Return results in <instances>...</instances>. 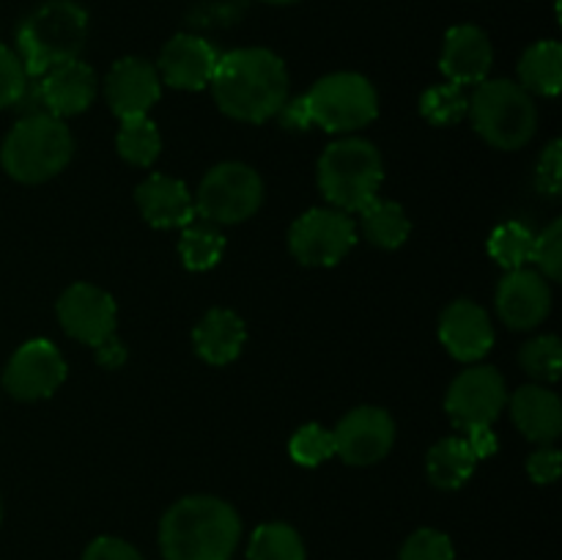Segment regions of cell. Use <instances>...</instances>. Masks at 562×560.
Here are the masks:
<instances>
[{
    "label": "cell",
    "mask_w": 562,
    "mask_h": 560,
    "mask_svg": "<svg viewBox=\"0 0 562 560\" xmlns=\"http://www.w3.org/2000/svg\"><path fill=\"white\" fill-rule=\"evenodd\" d=\"M212 93L225 115L247 124L274 119L289 99V69L267 47H241L220 55Z\"/></svg>",
    "instance_id": "1"
},
{
    "label": "cell",
    "mask_w": 562,
    "mask_h": 560,
    "mask_svg": "<svg viewBox=\"0 0 562 560\" xmlns=\"http://www.w3.org/2000/svg\"><path fill=\"white\" fill-rule=\"evenodd\" d=\"M239 538V514L212 494L181 497L159 522L165 560H231Z\"/></svg>",
    "instance_id": "2"
},
{
    "label": "cell",
    "mask_w": 562,
    "mask_h": 560,
    "mask_svg": "<svg viewBox=\"0 0 562 560\" xmlns=\"http://www.w3.org/2000/svg\"><path fill=\"white\" fill-rule=\"evenodd\" d=\"M88 36V14L71 0H47L22 20L16 49L27 77L47 75L55 66L75 60Z\"/></svg>",
    "instance_id": "3"
},
{
    "label": "cell",
    "mask_w": 562,
    "mask_h": 560,
    "mask_svg": "<svg viewBox=\"0 0 562 560\" xmlns=\"http://www.w3.org/2000/svg\"><path fill=\"white\" fill-rule=\"evenodd\" d=\"M71 154L75 137L64 119L42 113L16 121L0 148V163L11 179L22 184H42L69 165Z\"/></svg>",
    "instance_id": "4"
},
{
    "label": "cell",
    "mask_w": 562,
    "mask_h": 560,
    "mask_svg": "<svg viewBox=\"0 0 562 560\" xmlns=\"http://www.w3.org/2000/svg\"><path fill=\"white\" fill-rule=\"evenodd\" d=\"M384 181L382 154L371 141L344 137L318 159V187L340 212H360L376 198Z\"/></svg>",
    "instance_id": "5"
},
{
    "label": "cell",
    "mask_w": 562,
    "mask_h": 560,
    "mask_svg": "<svg viewBox=\"0 0 562 560\" xmlns=\"http://www.w3.org/2000/svg\"><path fill=\"white\" fill-rule=\"evenodd\" d=\"M477 135L494 148L516 152L527 146L538 130V108L530 93L514 80H483L470 97V110Z\"/></svg>",
    "instance_id": "6"
},
{
    "label": "cell",
    "mask_w": 562,
    "mask_h": 560,
    "mask_svg": "<svg viewBox=\"0 0 562 560\" xmlns=\"http://www.w3.org/2000/svg\"><path fill=\"white\" fill-rule=\"evenodd\" d=\"M313 124L327 132H357L379 115V93L368 77L357 71H335L313 82L305 93Z\"/></svg>",
    "instance_id": "7"
},
{
    "label": "cell",
    "mask_w": 562,
    "mask_h": 560,
    "mask_svg": "<svg viewBox=\"0 0 562 560\" xmlns=\"http://www.w3.org/2000/svg\"><path fill=\"white\" fill-rule=\"evenodd\" d=\"M192 201H195V214L206 217L209 223H245L261 209L263 181L250 165L220 163L203 176Z\"/></svg>",
    "instance_id": "8"
},
{
    "label": "cell",
    "mask_w": 562,
    "mask_h": 560,
    "mask_svg": "<svg viewBox=\"0 0 562 560\" xmlns=\"http://www.w3.org/2000/svg\"><path fill=\"white\" fill-rule=\"evenodd\" d=\"M357 245V225L340 209H311L294 220L289 250L305 267H335Z\"/></svg>",
    "instance_id": "9"
},
{
    "label": "cell",
    "mask_w": 562,
    "mask_h": 560,
    "mask_svg": "<svg viewBox=\"0 0 562 560\" xmlns=\"http://www.w3.org/2000/svg\"><path fill=\"white\" fill-rule=\"evenodd\" d=\"M508 404V388L497 368L475 366L453 379L445 399L450 421L464 432L472 426H492Z\"/></svg>",
    "instance_id": "10"
},
{
    "label": "cell",
    "mask_w": 562,
    "mask_h": 560,
    "mask_svg": "<svg viewBox=\"0 0 562 560\" xmlns=\"http://www.w3.org/2000/svg\"><path fill=\"white\" fill-rule=\"evenodd\" d=\"M66 379V360L47 338H33L14 351L3 373V384L14 399H49Z\"/></svg>",
    "instance_id": "11"
},
{
    "label": "cell",
    "mask_w": 562,
    "mask_h": 560,
    "mask_svg": "<svg viewBox=\"0 0 562 560\" xmlns=\"http://www.w3.org/2000/svg\"><path fill=\"white\" fill-rule=\"evenodd\" d=\"M335 453L346 464H376L393 450L395 421L379 406H357L333 428Z\"/></svg>",
    "instance_id": "12"
},
{
    "label": "cell",
    "mask_w": 562,
    "mask_h": 560,
    "mask_svg": "<svg viewBox=\"0 0 562 560\" xmlns=\"http://www.w3.org/2000/svg\"><path fill=\"white\" fill-rule=\"evenodd\" d=\"M115 302L108 291L91 283H75L60 294L58 322L69 338L86 346H99L115 335Z\"/></svg>",
    "instance_id": "13"
},
{
    "label": "cell",
    "mask_w": 562,
    "mask_h": 560,
    "mask_svg": "<svg viewBox=\"0 0 562 560\" xmlns=\"http://www.w3.org/2000/svg\"><path fill=\"white\" fill-rule=\"evenodd\" d=\"M220 53L195 33H179L162 47L157 60L159 80L179 91H203L212 82Z\"/></svg>",
    "instance_id": "14"
},
{
    "label": "cell",
    "mask_w": 562,
    "mask_h": 560,
    "mask_svg": "<svg viewBox=\"0 0 562 560\" xmlns=\"http://www.w3.org/2000/svg\"><path fill=\"white\" fill-rule=\"evenodd\" d=\"M159 93H162V80L157 75V66L143 58L115 60L104 80V97L121 121L148 115V110L159 102Z\"/></svg>",
    "instance_id": "15"
},
{
    "label": "cell",
    "mask_w": 562,
    "mask_h": 560,
    "mask_svg": "<svg viewBox=\"0 0 562 560\" xmlns=\"http://www.w3.org/2000/svg\"><path fill=\"white\" fill-rule=\"evenodd\" d=\"M552 311V289L536 269H510L497 289V313L510 329H532Z\"/></svg>",
    "instance_id": "16"
},
{
    "label": "cell",
    "mask_w": 562,
    "mask_h": 560,
    "mask_svg": "<svg viewBox=\"0 0 562 560\" xmlns=\"http://www.w3.org/2000/svg\"><path fill=\"white\" fill-rule=\"evenodd\" d=\"M439 340L456 360L477 362L494 346L492 318L475 302H453L439 316Z\"/></svg>",
    "instance_id": "17"
},
{
    "label": "cell",
    "mask_w": 562,
    "mask_h": 560,
    "mask_svg": "<svg viewBox=\"0 0 562 560\" xmlns=\"http://www.w3.org/2000/svg\"><path fill=\"white\" fill-rule=\"evenodd\" d=\"M494 64V49L486 33L475 25H456L445 36L439 69L456 86H481L488 80Z\"/></svg>",
    "instance_id": "18"
},
{
    "label": "cell",
    "mask_w": 562,
    "mask_h": 560,
    "mask_svg": "<svg viewBox=\"0 0 562 560\" xmlns=\"http://www.w3.org/2000/svg\"><path fill=\"white\" fill-rule=\"evenodd\" d=\"M38 82V93H42L44 110L55 119H66V115L86 113L93 104L99 91L97 71L82 60H66V64L55 66L47 75H42Z\"/></svg>",
    "instance_id": "19"
},
{
    "label": "cell",
    "mask_w": 562,
    "mask_h": 560,
    "mask_svg": "<svg viewBox=\"0 0 562 560\" xmlns=\"http://www.w3.org/2000/svg\"><path fill=\"white\" fill-rule=\"evenodd\" d=\"M135 201L140 214L154 228H184L195 220V201L184 181L154 173L137 184Z\"/></svg>",
    "instance_id": "20"
},
{
    "label": "cell",
    "mask_w": 562,
    "mask_h": 560,
    "mask_svg": "<svg viewBox=\"0 0 562 560\" xmlns=\"http://www.w3.org/2000/svg\"><path fill=\"white\" fill-rule=\"evenodd\" d=\"M510 417L532 443L549 445L560 437L562 432V404L554 390L541 388V384H525L508 399Z\"/></svg>",
    "instance_id": "21"
},
{
    "label": "cell",
    "mask_w": 562,
    "mask_h": 560,
    "mask_svg": "<svg viewBox=\"0 0 562 560\" xmlns=\"http://www.w3.org/2000/svg\"><path fill=\"white\" fill-rule=\"evenodd\" d=\"M247 340L245 322L228 307H214L192 329L198 357L209 366H228L241 355Z\"/></svg>",
    "instance_id": "22"
},
{
    "label": "cell",
    "mask_w": 562,
    "mask_h": 560,
    "mask_svg": "<svg viewBox=\"0 0 562 560\" xmlns=\"http://www.w3.org/2000/svg\"><path fill=\"white\" fill-rule=\"evenodd\" d=\"M475 464L477 459L464 437H445L428 450L426 472L434 486L442 489V492H453L470 481Z\"/></svg>",
    "instance_id": "23"
},
{
    "label": "cell",
    "mask_w": 562,
    "mask_h": 560,
    "mask_svg": "<svg viewBox=\"0 0 562 560\" xmlns=\"http://www.w3.org/2000/svg\"><path fill=\"white\" fill-rule=\"evenodd\" d=\"M519 86L527 93L558 97L562 88V47L560 42H536L519 60Z\"/></svg>",
    "instance_id": "24"
},
{
    "label": "cell",
    "mask_w": 562,
    "mask_h": 560,
    "mask_svg": "<svg viewBox=\"0 0 562 560\" xmlns=\"http://www.w3.org/2000/svg\"><path fill=\"white\" fill-rule=\"evenodd\" d=\"M360 223L366 231L368 242L382 250H395L409 239L412 223L406 217L404 206L395 201H382L373 198L366 209H360Z\"/></svg>",
    "instance_id": "25"
},
{
    "label": "cell",
    "mask_w": 562,
    "mask_h": 560,
    "mask_svg": "<svg viewBox=\"0 0 562 560\" xmlns=\"http://www.w3.org/2000/svg\"><path fill=\"white\" fill-rule=\"evenodd\" d=\"M247 560H307L305 541L285 522H267L252 533Z\"/></svg>",
    "instance_id": "26"
},
{
    "label": "cell",
    "mask_w": 562,
    "mask_h": 560,
    "mask_svg": "<svg viewBox=\"0 0 562 560\" xmlns=\"http://www.w3.org/2000/svg\"><path fill=\"white\" fill-rule=\"evenodd\" d=\"M115 148H119V154L130 165L148 168V165L157 163L159 148H162V137H159L157 124H154L148 115H137V119L121 121Z\"/></svg>",
    "instance_id": "27"
},
{
    "label": "cell",
    "mask_w": 562,
    "mask_h": 560,
    "mask_svg": "<svg viewBox=\"0 0 562 560\" xmlns=\"http://www.w3.org/2000/svg\"><path fill=\"white\" fill-rule=\"evenodd\" d=\"M225 253V236L212 225H184L179 239V256L181 264L192 272H206V269L217 267L220 258Z\"/></svg>",
    "instance_id": "28"
},
{
    "label": "cell",
    "mask_w": 562,
    "mask_h": 560,
    "mask_svg": "<svg viewBox=\"0 0 562 560\" xmlns=\"http://www.w3.org/2000/svg\"><path fill=\"white\" fill-rule=\"evenodd\" d=\"M532 242H536V234L527 228L525 223L519 220H508V223L497 225L488 236V256L505 267L510 269H521L532 256Z\"/></svg>",
    "instance_id": "29"
},
{
    "label": "cell",
    "mask_w": 562,
    "mask_h": 560,
    "mask_svg": "<svg viewBox=\"0 0 562 560\" xmlns=\"http://www.w3.org/2000/svg\"><path fill=\"white\" fill-rule=\"evenodd\" d=\"M470 110V97L464 93V88L456 86V82H445V86L428 88L420 97V113L423 119L431 121L437 126H450L459 124L461 119Z\"/></svg>",
    "instance_id": "30"
},
{
    "label": "cell",
    "mask_w": 562,
    "mask_h": 560,
    "mask_svg": "<svg viewBox=\"0 0 562 560\" xmlns=\"http://www.w3.org/2000/svg\"><path fill=\"white\" fill-rule=\"evenodd\" d=\"M519 362L538 382H558L562 371V344L558 335H538L519 351Z\"/></svg>",
    "instance_id": "31"
},
{
    "label": "cell",
    "mask_w": 562,
    "mask_h": 560,
    "mask_svg": "<svg viewBox=\"0 0 562 560\" xmlns=\"http://www.w3.org/2000/svg\"><path fill=\"white\" fill-rule=\"evenodd\" d=\"M289 453L296 464L302 467H318L335 456V437L329 428L318 426V423H307L300 432L291 437Z\"/></svg>",
    "instance_id": "32"
},
{
    "label": "cell",
    "mask_w": 562,
    "mask_h": 560,
    "mask_svg": "<svg viewBox=\"0 0 562 560\" xmlns=\"http://www.w3.org/2000/svg\"><path fill=\"white\" fill-rule=\"evenodd\" d=\"M530 261L538 264V269H541L547 280L562 278V220H554L541 234H536Z\"/></svg>",
    "instance_id": "33"
},
{
    "label": "cell",
    "mask_w": 562,
    "mask_h": 560,
    "mask_svg": "<svg viewBox=\"0 0 562 560\" xmlns=\"http://www.w3.org/2000/svg\"><path fill=\"white\" fill-rule=\"evenodd\" d=\"M456 549L445 533L423 527V530L412 533L401 547V560H453Z\"/></svg>",
    "instance_id": "34"
},
{
    "label": "cell",
    "mask_w": 562,
    "mask_h": 560,
    "mask_svg": "<svg viewBox=\"0 0 562 560\" xmlns=\"http://www.w3.org/2000/svg\"><path fill=\"white\" fill-rule=\"evenodd\" d=\"M27 86V71L20 55L0 44V110L14 108Z\"/></svg>",
    "instance_id": "35"
},
{
    "label": "cell",
    "mask_w": 562,
    "mask_h": 560,
    "mask_svg": "<svg viewBox=\"0 0 562 560\" xmlns=\"http://www.w3.org/2000/svg\"><path fill=\"white\" fill-rule=\"evenodd\" d=\"M536 184L538 190L547 192V195H560L562 187V143L552 141L547 146V152L541 154L538 159V170H536Z\"/></svg>",
    "instance_id": "36"
},
{
    "label": "cell",
    "mask_w": 562,
    "mask_h": 560,
    "mask_svg": "<svg viewBox=\"0 0 562 560\" xmlns=\"http://www.w3.org/2000/svg\"><path fill=\"white\" fill-rule=\"evenodd\" d=\"M82 560H143V555L124 538L99 536L88 544Z\"/></svg>",
    "instance_id": "37"
},
{
    "label": "cell",
    "mask_w": 562,
    "mask_h": 560,
    "mask_svg": "<svg viewBox=\"0 0 562 560\" xmlns=\"http://www.w3.org/2000/svg\"><path fill=\"white\" fill-rule=\"evenodd\" d=\"M562 470V453L558 448H541L527 461V472L536 483H554Z\"/></svg>",
    "instance_id": "38"
},
{
    "label": "cell",
    "mask_w": 562,
    "mask_h": 560,
    "mask_svg": "<svg viewBox=\"0 0 562 560\" xmlns=\"http://www.w3.org/2000/svg\"><path fill=\"white\" fill-rule=\"evenodd\" d=\"M274 119L283 124V130H291V132H302V130H307V126L313 124L311 113H307L305 97L285 99L283 108L278 110V115H274Z\"/></svg>",
    "instance_id": "39"
},
{
    "label": "cell",
    "mask_w": 562,
    "mask_h": 560,
    "mask_svg": "<svg viewBox=\"0 0 562 560\" xmlns=\"http://www.w3.org/2000/svg\"><path fill=\"white\" fill-rule=\"evenodd\" d=\"M464 439L467 445L472 448V453H475V459H488V456L497 453L499 443L497 437H494L492 426H472V428H464Z\"/></svg>",
    "instance_id": "40"
},
{
    "label": "cell",
    "mask_w": 562,
    "mask_h": 560,
    "mask_svg": "<svg viewBox=\"0 0 562 560\" xmlns=\"http://www.w3.org/2000/svg\"><path fill=\"white\" fill-rule=\"evenodd\" d=\"M93 351H97V362L104 368H121L126 362V346L115 335H110L108 340L93 346Z\"/></svg>",
    "instance_id": "41"
},
{
    "label": "cell",
    "mask_w": 562,
    "mask_h": 560,
    "mask_svg": "<svg viewBox=\"0 0 562 560\" xmlns=\"http://www.w3.org/2000/svg\"><path fill=\"white\" fill-rule=\"evenodd\" d=\"M263 3H269V5H291V3H296V0H263Z\"/></svg>",
    "instance_id": "42"
},
{
    "label": "cell",
    "mask_w": 562,
    "mask_h": 560,
    "mask_svg": "<svg viewBox=\"0 0 562 560\" xmlns=\"http://www.w3.org/2000/svg\"><path fill=\"white\" fill-rule=\"evenodd\" d=\"M0 522H3V503H0Z\"/></svg>",
    "instance_id": "43"
}]
</instances>
